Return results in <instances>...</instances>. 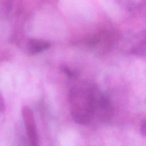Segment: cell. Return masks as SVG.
<instances>
[{"label":"cell","mask_w":146,"mask_h":146,"mask_svg":"<svg viewBox=\"0 0 146 146\" xmlns=\"http://www.w3.org/2000/svg\"><path fill=\"white\" fill-rule=\"evenodd\" d=\"M70 112L77 124L86 125L92 120L94 112V90L74 86L69 92Z\"/></svg>","instance_id":"1"},{"label":"cell","mask_w":146,"mask_h":146,"mask_svg":"<svg viewBox=\"0 0 146 146\" xmlns=\"http://www.w3.org/2000/svg\"><path fill=\"white\" fill-rule=\"evenodd\" d=\"M21 112L27 133L29 146H39L38 135L33 111L29 107L25 106L22 107Z\"/></svg>","instance_id":"2"},{"label":"cell","mask_w":146,"mask_h":146,"mask_svg":"<svg viewBox=\"0 0 146 146\" xmlns=\"http://www.w3.org/2000/svg\"><path fill=\"white\" fill-rule=\"evenodd\" d=\"M94 112L103 120H109L113 113V107L110 99L96 90L94 91Z\"/></svg>","instance_id":"3"},{"label":"cell","mask_w":146,"mask_h":146,"mask_svg":"<svg viewBox=\"0 0 146 146\" xmlns=\"http://www.w3.org/2000/svg\"><path fill=\"white\" fill-rule=\"evenodd\" d=\"M135 43L132 46L131 53L138 56L146 55V30L139 33L135 38Z\"/></svg>","instance_id":"4"},{"label":"cell","mask_w":146,"mask_h":146,"mask_svg":"<svg viewBox=\"0 0 146 146\" xmlns=\"http://www.w3.org/2000/svg\"><path fill=\"white\" fill-rule=\"evenodd\" d=\"M50 46V43L46 41L35 40L30 43L29 50L30 53L35 54L47 50Z\"/></svg>","instance_id":"5"},{"label":"cell","mask_w":146,"mask_h":146,"mask_svg":"<svg viewBox=\"0 0 146 146\" xmlns=\"http://www.w3.org/2000/svg\"><path fill=\"white\" fill-rule=\"evenodd\" d=\"M140 132L141 134L146 137V118L143 120L141 128H140Z\"/></svg>","instance_id":"6"},{"label":"cell","mask_w":146,"mask_h":146,"mask_svg":"<svg viewBox=\"0 0 146 146\" xmlns=\"http://www.w3.org/2000/svg\"><path fill=\"white\" fill-rule=\"evenodd\" d=\"M5 109V104L3 98L0 93V114L3 113Z\"/></svg>","instance_id":"7"},{"label":"cell","mask_w":146,"mask_h":146,"mask_svg":"<svg viewBox=\"0 0 146 146\" xmlns=\"http://www.w3.org/2000/svg\"><path fill=\"white\" fill-rule=\"evenodd\" d=\"M63 71H64V72H65V74H66V75H67V76H70V77L74 76V73H73L71 71H70L68 68L65 67V68H64Z\"/></svg>","instance_id":"8"}]
</instances>
